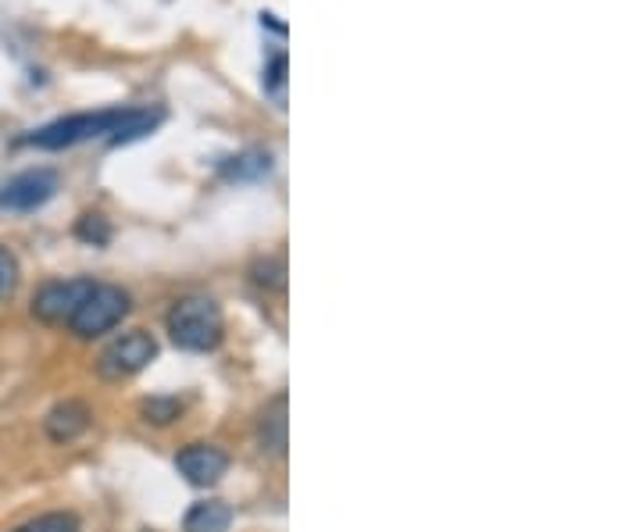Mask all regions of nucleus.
<instances>
[{
	"label": "nucleus",
	"instance_id": "3",
	"mask_svg": "<svg viewBox=\"0 0 643 532\" xmlns=\"http://www.w3.org/2000/svg\"><path fill=\"white\" fill-rule=\"evenodd\" d=\"M125 315H129L125 289L111 286V283H93V289L75 308V315L69 318V329L79 336V340H93V336H104V332L115 329Z\"/></svg>",
	"mask_w": 643,
	"mask_h": 532
},
{
	"label": "nucleus",
	"instance_id": "8",
	"mask_svg": "<svg viewBox=\"0 0 643 532\" xmlns=\"http://www.w3.org/2000/svg\"><path fill=\"white\" fill-rule=\"evenodd\" d=\"M90 426V408L83 400H61V405L51 408V415L43 418L47 437L54 443H72L75 437H83Z\"/></svg>",
	"mask_w": 643,
	"mask_h": 532
},
{
	"label": "nucleus",
	"instance_id": "17",
	"mask_svg": "<svg viewBox=\"0 0 643 532\" xmlns=\"http://www.w3.org/2000/svg\"><path fill=\"white\" fill-rule=\"evenodd\" d=\"M143 415H147V422H172L180 415V405L175 400H151V405H143Z\"/></svg>",
	"mask_w": 643,
	"mask_h": 532
},
{
	"label": "nucleus",
	"instance_id": "10",
	"mask_svg": "<svg viewBox=\"0 0 643 532\" xmlns=\"http://www.w3.org/2000/svg\"><path fill=\"white\" fill-rule=\"evenodd\" d=\"M233 525V508L222 501H201L186 511L183 532H229Z\"/></svg>",
	"mask_w": 643,
	"mask_h": 532
},
{
	"label": "nucleus",
	"instance_id": "12",
	"mask_svg": "<svg viewBox=\"0 0 643 532\" xmlns=\"http://www.w3.org/2000/svg\"><path fill=\"white\" fill-rule=\"evenodd\" d=\"M268 172H272L268 154H239L222 165L225 180H262V175H268Z\"/></svg>",
	"mask_w": 643,
	"mask_h": 532
},
{
	"label": "nucleus",
	"instance_id": "2",
	"mask_svg": "<svg viewBox=\"0 0 643 532\" xmlns=\"http://www.w3.org/2000/svg\"><path fill=\"white\" fill-rule=\"evenodd\" d=\"M122 111L125 108H108V111H79V115L69 119H58L51 125L37 129L25 143L29 147H40V151H64V147H75V143H86V140H101L111 136L122 122Z\"/></svg>",
	"mask_w": 643,
	"mask_h": 532
},
{
	"label": "nucleus",
	"instance_id": "9",
	"mask_svg": "<svg viewBox=\"0 0 643 532\" xmlns=\"http://www.w3.org/2000/svg\"><path fill=\"white\" fill-rule=\"evenodd\" d=\"M161 119H165V111L161 108H125L122 111V122L115 133L108 136V143H133V140H143L147 133H154V129L161 125Z\"/></svg>",
	"mask_w": 643,
	"mask_h": 532
},
{
	"label": "nucleus",
	"instance_id": "5",
	"mask_svg": "<svg viewBox=\"0 0 643 532\" xmlns=\"http://www.w3.org/2000/svg\"><path fill=\"white\" fill-rule=\"evenodd\" d=\"M93 289V279H58L43 283L32 297V315H37L43 326H69V318L83 304V297Z\"/></svg>",
	"mask_w": 643,
	"mask_h": 532
},
{
	"label": "nucleus",
	"instance_id": "7",
	"mask_svg": "<svg viewBox=\"0 0 643 532\" xmlns=\"http://www.w3.org/2000/svg\"><path fill=\"white\" fill-rule=\"evenodd\" d=\"M175 469H180L193 487H215V482L229 472V458H225L218 447L193 443L175 458Z\"/></svg>",
	"mask_w": 643,
	"mask_h": 532
},
{
	"label": "nucleus",
	"instance_id": "15",
	"mask_svg": "<svg viewBox=\"0 0 643 532\" xmlns=\"http://www.w3.org/2000/svg\"><path fill=\"white\" fill-rule=\"evenodd\" d=\"M265 93H272V96H276V104H283V93H286V54H276V58L268 61Z\"/></svg>",
	"mask_w": 643,
	"mask_h": 532
},
{
	"label": "nucleus",
	"instance_id": "11",
	"mask_svg": "<svg viewBox=\"0 0 643 532\" xmlns=\"http://www.w3.org/2000/svg\"><path fill=\"white\" fill-rule=\"evenodd\" d=\"M262 443L272 454H283L286 450V397L283 393L262 411Z\"/></svg>",
	"mask_w": 643,
	"mask_h": 532
},
{
	"label": "nucleus",
	"instance_id": "18",
	"mask_svg": "<svg viewBox=\"0 0 643 532\" xmlns=\"http://www.w3.org/2000/svg\"><path fill=\"white\" fill-rule=\"evenodd\" d=\"M257 272L262 276H254L262 286H272V289H283L286 286V279H283V265L279 262H265V265H257Z\"/></svg>",
	"mask_w": 643,
	"mask_h": 532
},
{
	"label": "nucleus",
	"instance_id": "16",
	"mask_svg": "<svg viewBox=\"0 0 643 532\" xmlns=\"http://www.w3.org/2000/svg\"><path fill=\"white\" fill-rule=\"evenodd\" d=\"M14 286H19V262L8 247H0V300L11 297Z\"/></svg>",
	"mask_w": 643,
	"mask_h": 532
},
{
	"label": "nucleus",
	"instance_id": "13",
	"mask_svg": "<svg viewBox=\"0 0 643 532\" xmlns=\"http://www.w3.org/2000/svg\"><path fill=\"white\" fill-rule=\"evenodd\" d=\"M14 532H79V519L72 511H47L40 519L19 525Z\"/></svg>",
	"mask_w": 643,
	"mask_h": 532
},
{
	"label": "nucleus",
	"instance_id": "4",
	"mask_svg": "<svg viewBox=\"0 0 643 532\" xmlns=\"http://www.w3.org/2000/svg\"><path fill=\"white\" fill-rule=\"evenodd\" d=\"M154 358H157V344L151 332H143V329L122 332L119 340H111L101 358H96V376L108 382H119V379L143 372Z\"/></svg>",
	"mask_w": 643,
	"mask_h": 532
},
{
	"label": "nucleus",
	"instance_id": "6",
	"mask_svg": "<svg viewBox=\"0 0 643 532\" xmlns=\"http://www.w3.org/2000/svg\"><path fill=\"white\" fill-rule=\"evenodd\" d=\"M54 193H58L54 168H29L4 183V190H0V207H8V212H37Z\"/></svg>",
	"mask_w": 643,
	"mask_h": 532
},
{
	"label": "nucleus",
	"instance_id": "1",
	"mask_svg": "<svg viewBox=\"0 0 643 532\" xmlns=\"http://www.w3.org/2000/svg\"><path fill=\"white\" fill-rule=\"evenodd\" d=\"M222 332H225L222 308L207 297H183L169 311V336L183 350H197V354L215 350L222 344Z\"/></svg>",
	"mask_w": 643,
	"mask_h": 532
},
{
	"label": "nucleus",
	"instance_id": "14",
	"mask_svg": "<svg viewBox=\"0 0 643 532\" xmlns=\"http://www.w3.org/2000/svg\"><path fill=\"white\" fill-rule=\"evenodd\" d=\"M75 236L79 239H86V244H108L111 239V225L104 222V215H83L79 218V225H75Z\"/></svg>",
	"mask_w": 643,
	"mask_h": 532
}]
</instances>
